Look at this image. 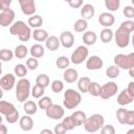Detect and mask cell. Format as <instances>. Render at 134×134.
<instances>
[{
    "label": "cell",
    "mask_w": 134,
    "mask_h": 134,
    "mask_svg": "<svg viewBox=\"0 0 134 134\" xmlns=\"http://www.w3.org/2000/svg\"><path fill=\"white\" fill-rule=\"evenodd\" d=\"M9 32L17 36L21 42H27L31 37V29L23 21H16L10 25Z\"/></svg>",
    "instance_id": "1"
},
{
    "label": "cell",
    "mask_w": 134,
    "mask_h": 134,
    "mask_svg": "<svg viewBox=\"0 0 134 134\" xmlns=\"http://www.w3.org/2000/svg\"><path fill=\"white\" fill-rule=\"evenodd\" d=\"M0 114L5 116V119L8 124H15L20 118L19 111L16 109V107L6 100L0 99Z\"/></svg>",
    "instance_id": "2"
},
{
    "label": "cell",
    "mask_w": 134,
    "mask_h": 134,
    "mask_svg": "<svg viewBox=\"0 0 134 134\" xmlns=\"http://www.w3.org/2000/svg\"><path fill=\"white\" fill-rule=\"evenodd\" d=\"M105 124V118L102 114L95 113L92 114L90 117H87L84 125V129L89 133H95L100 130V128Z\"/></svg>",
    "instance_id": "3"
},
{
    "label": "cell",
    "mask_w": 134,
    "mask_h": 134,
    "mask_svg": "<svg viewBox=\"0 0 134 134\" xmlns=\"http://www.w3.org/2000/svg\"><path fill=\"white\" fill-rule=\"evenodd\" d=\"M82 102V95L74 89H67L64 92V107L68 110L75 109Z\"/></svg>",
    "instance_id": "4"
},
{
    "label": "cell",
    "mask_w": 134,
    "mask_h": 134,
    "mask_svg": "<svg viewBox=\"0 0 134 134\" xmlns=\"http://www.w3.org/2000/svg\"><path fill=\"white\" fill-rule=\"evenodd\" d=\"M29 94H30V82L25 77H21L17 82V86H16L17 100L20 103H24L25 100H27Z\"/></svg>",
    "instance_id": "5"
},
{
    "label": "cell",
    "mask_w": 134,
    "mask_h": 134,
    "mask_svg": "<svg viewBox=\"0 0 134 134\" xmlns=\"http://www.w3.org/2000/svg\"><path fill=\"white\" fill-rule=\"evenodd\" d=\"M114 65H116L120 69L128 70L134 67V53L131 52L129 54L118 53L114 57Z\"/></svg>",
    "instance_id": "6"
},
{
    "label": "cell",
    "mask_w": 134,
    "mask_h": 134,
    "mask_svg": "<svg viewBox=\"0 0 134 134\" xmlns=\"http://www.w3.org/2000/svg\"><path fill=\"white\" fill-rule=\"evenodd\" d=\"M89 54V50L85 45H80L75 48V50L71 53L70 57V62L73 63L74 65H80L82 64L84 61H86V59L88 58Z\"/></svg>",
    "instance_id": "7"
},
{
    "label": "cell",
    "mask_w": 134,
    "mask_h": 134,
    "mask_svg": "<svg viewBox=\"0 0 134 134\" xmlns=\"http://www.w3.org/2000/svg\"><path fill=\"white\" fill-rule=\"evenodd\" d=\"M113 37L115 39V43L118 47L125 48L130 43V32L121 28L120 26L116 29L115 34H113Z\"/></svg>",
    "instance_id": "8"
},
{
    "label": "cell",
    "mask_w": 134,
    "mask_h": 134,
    "mask_svg": "<svg viewBox=\"0 0 134 134\" xmlns=\"http://www.w3.org/2000/svg\"><path fill=\"white\" fill-rule=\"evenodd\" d=\"M118 91V86L114 82H108L100 86V91H99V96L103 99H109L110 97L114 96Z\"/></svg>",
    "instance_id": "9"
},
{
    "label": "cell",
    "mask_w": 134,
    "mask_h": 134,
    "mask_svg": "<svg viewBox=\"0 0 134 134\" xmlns=\"http://www.w3.org/2000/svg\"><path fill=\"white\" fill-rule=\"evenodd\" d=\"M45 113H46V116L51 118V119H55V120H59L61 118L64 117V114H65V111L64 109L60 106V105H57V104H51L46 110H45Z\"/></svg>",
    "instance_id": "10"
},
{
    "label": "cell",
    "mask_w": 134,
    "mask_h": 134,
    "mask_svg": "<svg viewBox=\"0 0 134 134\" xmlns=\"http://www.w3.org/2000/svg\"><path fill=\"white\" fill-rule=\"evenodd\" d=\"M15 20V12L10 8L2 10L0 13V25L2 27H7L13 24Z\"/></svg>",
    "instance_id": "11"
},
{
    "label": "cell",
    "mask_w": 134,
    "mask_h": 134,
    "mask_svg": "<svg viewBox=\"0 0 134 134\" xmlns=\"http://www.w3.org/2000/svg\"><path fill=\"white\" fill-rule=\"evenodd\" d=\"M16 84V77L14 74L12 73H7L5 75H3L0 79V87L4 90V91H9L14 88Z\"/></svg>",
    "instance_id": "12"
},
{
    "label": "cell",
    "mask_w": 134,
    "mask_h": 134,
    "mask_svg": "<svg viewBox=\"0 0 134 134\" xmlns=\"http://www.w3.org/2000/svg\"><path fill=\"white\" fill-rule=\"evenodd\" d=\"M21 6V10L26 16H31L36 13L35 0H18Z\"/></svg>",
    "instance_id": "13"
},
{
    "label": "cell",
    "mask_w": 134,
    "mask_h": 134,
    "mask_svg": "<svg viewBox=\"0 0 134 134\" xmlns=\"http://www.w3.org/2000/svg\"><path fill=\"white\" fill-rule=\"evenodd\" d=\"M104 62L98 55H91L86 59V68L88 70H98L103 67Z\"/></svg>",
    "instance_id": "14"
},
{
    "label": "cell",
    "mask_w": 134,
    "mask_h": 134,
    "mask_svg": "<svg viewBox=\"0 0 134 134\" xmlns=\"http://www.w3.org/2000/svg\"><path fill=\"white\" fill-rule=\"evenodd\" d=\"M60 43L65 48H71L74 44V36L72 32L65 30L60 35Z\"/></svg>",
    "instance_id": "15"
},
{
    "label": "cell",
    "mask_w": 134,
    "mask_h": 134,
    "mask_svg": "<svg viewBox=\"0 0 134 134\" xmlns=\"http://www.w3.org/2000/svg\"><path fill=\"white\" fill-rule=\"evenodd\" d=\"M98 22L102 26L104 27H110L114 24L115 22V18L114 16L111 14V13H108V12H105V13H102L98 17Z\"/></svg>",
    "instance_id": "16"
},
{
    "label": "cell",
    "mask_w": 134,
    "mask_h": 134,
    "mask_svg": "<svg viewBox=\"0 0 134 134\" xmlns=\"http://www.w3.org/2000/svg\"><path fill=\"white\" fill-rule=\"evenodd\" d=\"M134 99V96L132 94L129 93V91L127 89H124L117 96V103L118 105L120 106H126V105H129L133 102Z\"/></svg>",
    "instance_id": "17"
},
{
    "label": "cell",
    "mask_w": 134,
    "mask_h": 134,
    "mask_svg": "<svg viewBox=\"0 0 134 134\" xmlns=\"http://www.w3.org/2000/svg\"><path fill=\"white\" fill-rule=\"evenodd\" d=\"M19 125H20V128L25 131V132H28L32 129L34 127V120L32 118L30 117V115L26 114V115H23L22 117L19 118Z\"/></svg>",
    "instance_id": "18"
},
{
    "label": "cell",
    "mask_w": 134,
    "mask_h": 134,
    "mask_svg": "<svg viewBox=\"0 0 134 134\" xmlns=\"http://www.w3.org/2000/svg\"><path fill=\"white\" fill-rule=\"evenodd\" d=\"M94 14H95V8L92 4L87 3L81 6V16L83 17V19L89 20L94 16Z\"/></svg>",
    "instance_id": "19"
},
{
    "label": "cell",
    "mask_w": 134,
    "mask_h": 134,
    "mask_svg": "<svg viewBox=\"0 0 134 134\" xmlns=\"http://www.w3.org/2000/svg\"><path fill=\"white\" fill-rule=\"evenodd\" d=\"M60 39L55 36H48V38L45 40V46L50 51H55L60 47Z\"/></svg>",
    "instance_id": "20"
},
{
    "label": "cell",
    "mask_w": 134,
    "mask_h": 134,
    "mask_svg": "<svg viewBox=\"0 0 134 134\" xmlns=\"http://www.w3.org/2000/svg\"><path fill=\"white\" fill-rule=\"evenodd\" d=\"M63 77H64V81L71 84V83H74L75 81H77L79 79V73L75 69L73 68H66L64 73H63Z\"/></svg>",
    "instance_id": "21"
},
{
    "label": "cell",
    "mask_w": 134,
    "mask_h": 134,
    "mask_svg": "<svg viewBox=\"0 0 134 134\" xmlns=\"http://www.w3.org/2000/svg\"><path fill=\"white\" fill-rule=\"evenodd\" d=\"M83 42L85 45L87 46H91L93 44H95L96 40H97V36L94 31L92 30H88V31H85L84 35H83Z\"/></svg>",
    "instance_id": "22"
},
{
    "label": "cell",
    "mask_w": 134,
    "mask_h": 134,
    "mask_svg": "<svg viewBox=\"0 0 134 134\" xmlns=\"http://www.w3.org/2000/svg\"><path fill=\"white\" fill-rule=\"evenodd\" d=\"M28 26L30 28H40L43 25V18L40 15H31L28 18Z\"/></svg>",
    "instance_id": "23"
},
{
    "label": "cell",
    "mask_w": 134,
    "mask_h": 134,
    "mask_svg": "<svg viewBox=\"0 0 134 134\" xmlns=\"http://www.w3.org/2000/svg\"><path fill=\"white\" fill-rule=\"evenodd\" d=\"M31 37L38 42H45V40L48 38V32L42 28H35V30L31 32Z\"/></svg>",
    "instance_id": "24"
},
{
    "label": "cell",
    "mask_w": 134,
    "mask_h": 134,
    "mask_svg": "<svg viewBox=\"0 0 134 134\" xmlns=\"http://www.w3.org/2000/svg\"><path fill=\"white\" fill-rule=\"evenodd\" d=\"M71 116H72V118H73V120H74L76 127L83 126V124L85 122V120H86V118H87L86 113L83 112V111H81V110H77V111L73 112V113L71 114Z\"/></svg>",
    "instance_id": "25"
},
{
    "label": "cell",
    "mask_w": 134,
    "mask_h": 134,
    "mask_svg": "<svg viewBox=\"0 0 134 134\" xmlns=\"http://www.w3.org/2000/svg\"><path fill=\"white\" fill-rule=\"evenodd\" d=\"M44 47L41 45V44H34L31 47H30V50H29V53L31 54L32 58H36V59H39V58H42L44 55Z\"/></svg>",
    "instance_id": "26"
},
{
    "label": "cell",
    "mask_w": 134,
    "mask_h": 134,
    "mask_svg": "<svg viewBox=\"0 0 134 134\" xmlns=\"http://www.w3.org/2000/svg\"><path fill=\"white\" fill-rule=\"evenodd\" d=\"M23 109H24V111H25L26 114L34 115L38 111V105L34 100H26V102H24Z\"/></svg>",
    "instance_id": "27"
},
{
    "label": "cell",
    "mask_w": 134,
    "mask_h": 134,
    "mask_svg": "<svg viewBox=\"0 0 134 134\" xmlns=\"http://www.w3.org/2000/svg\"><path fill=\"white\" fill-rule=\"evenodd\" d=\"M90 83H91V80H90L88 76H83V77H81V79L77 81V88H79L80 92L87 93Z\"/></svg>",
    "instance_id": "28"
},
{
    "label": "cell",
    "mask_w": 134,
    "mask_h": 134,
    "mask_svg": "<svg viewBox=\"0 0 134 134\" xmlns=\"http://www.w3.org/2000/svg\"><path fill=\"white\" fill-rule=\"evenodd\" d=\"M87 27H88V22L86 19H83V18L76 20L73 24V29L76 32H83L87 29Z\"/></svg>",
    "instance_id": "29"
},
{
    "label": "cell",
    "mask_w": 134,
    "mask_h": 134,
    "mask_svg": "<svg viewBox=\"0 0 134 134\" xmlns=\"http://www.w3.org/2000/svg\"><path fill=\"white\" fill-rule=\"evenodd\" d=\"M113 31L109 28V27H105L102 31H100V40L103 43H109L111 42V40L113 39Z\"/></svg>",
    "instance_id": "30"
},
{
    "label": "cell",
    "mask_w": 134,
    "mask_h": 134,
    "mask_svg": "<svg viewBox=\"0 0 134 134\" xmlns=\"http://www.w3.org/2000/svg\"><path fill=\"white\" fill-rule=\"evenodd\" d=\"M28 53V49L25 45L21 44V45H18L16 48H15V51H14V55L17 57V59H24Z\"/></svg>",
    "instance_id": "31"
},
{
    "label": "cell",
    "mask_w": 134,
    "mask_h": 134,
    "mask_svg": "<svg viewBox=\"0 0 134 134\" xmlns=\"http://www.w3.org/2000/svg\"><path fill=\"white\" fill-rule=\"evenodd\" d=\"M69 64H70V60L67 57H65V55L59 57L55 60V65L60 69H66L67 67H69Z\"/></svg>",
    "instance_id": "32"
},
{
    "label": "cell",
    "mask_w": 134,
    "mask_h": 134,
    "mask_svg": "<svg viewBox=\"0 0 134 134\" xmlns=\"http://www.w3.org/2000/svg\"><path fill=\"white\" fill-rule=\"evenodd\" d=\"M13 58H14V52L10 49L3 48L0 50V61L9 62V61H12Z\"/></svg>",
    "instance_id": "33"
},
{
    "label": "cell",
    "mask_w": 134,
    "mask_h": 134,
    "mask_svg": "<svg viewBox=\"0 0 134 134\" xmlns=\"http://www.w3.org/2000/svg\"><path fill=\"white\" fill-rule=\"evenodd\" d=\"M105 6L110 12H116L120 6V0H105Z\"/></svg>",
    "instance_id": "34"
},
{
    "label": "cell",
    "mask_w": 134,
    "mask_h": 134,
    "mask_svg": "<svg viewBox=\"0 0 134 134\" xmlns=\"http://www.w3.org/2000/svg\"><path fill=\"white\" fill-rule=\"evenodd\" d=\"M36 84L41 86V87H43V88H46L49 85V77H48V75L45 74V73L39 74L37 76V79H36Z\"/></svg>",
    "instance_id": "35"
},
{
    "label": "cell",
    "mask_w": 134,
    "mask_h": 134,
    "mask_svg": "<svg viewBox=\"0 0 134 134\" xmlns=\"http://www.w3.org/2000/svg\"><path fill=\"white\" fill-rule=\"evenodd\" d=\"M52 104V99L49 96H41L38 102V107L42 110H46Z\"/></svg>",
    "instance_id": "36"
},
{
    "label": "cell",
    "mask_w": 134,
    "mask_h": 134,
    "mask_svg": "<svg viewBox=\"0 0 134 134\" xmlns=\"http://www.w3.org/2000/svg\"><path fill=\"white\" fill-rule=\"evenodd\" d=\"M106 75L110 79H116L119 75V68L116 65H111L106 69Z\"/></svg>",
    "instance_id": "37"
},
{
    "label": "cell",
    "mask_w": 134,
    "mask_h": 134,
    "mask_svg": "<svg viewBox=\"0 0 134 134\" xmlns=\"http://www.w3.org/2000/svg\"><path fill=\"white\" fill-rule=\"evenodd\" d=\"M99 91H100V85L96 82H91L88 88V93L92 96H99Z\"/></svg>",
    "instance_id": "38"
},
{
    "label": "cell",
    "mask_w": 134,
    "mask_h": 134,
    "mask_svg": "<svg viewBox=\"0 0 134 134\" xmlns=\"http://www.w3.org/2000/svg\"><path fill=\"white\" fill-rule=\"evenodd\" d=\"M62 125L65 127V129L67 131H70V130H73L76 126H75V122L72 118V116H67V117H64L63 120H62Z\"/></svg>",
    "instance_id": "39"
},
{
    "label": "cell",
    "mask_w": 134,
    "mask_h": 134,
    "mask_svg": "<svg viewBox=\"0 0 134 134\" xmlns=\"http://www.w3.org/2000/svg\"><path fill=\"white\" fill-rule=\"evenodd\" d=\"M15 74L19 77H24L27 74V67L24 64H17L15 66Z\"/></svg>",
    "instance_id": "40"
},
{
    "label": "cell",
    "mask_w": 134,
    "mask_h": 134,
    "mask_svg": "<svg viewBox=\"0 0 134 134\" xmlns=\"http://www.w3.org/2000/svg\"><path fill=\"white\" fill-rule=\"evenodd\" d=\"M127 112H128V110L125 109V108H119V109H117V111H116L115 114H116V118H117V120H118L119 124L125 125V122H126V117H127Z\"/></svg>",
    "instance_id": "41"
},
{
    "label": "cell",
    "mask_w": 134,
    "mask_h": 134,
    "mask_svg": "<svg viewBox=\"0 0 134 134\" xmlns=\"http://www.w3.org/2000/svg\"><path fill=\"white\" fill-rule=\"evenodd\" d=\"M45 93V88L39 86V85H35L31 89V95L35 97V98H40L41 96H43Z\"/></svg>",
    "instance_id": "42"
},
{
    "label": "cell",
    "mask_w": 134,
    "mask_h": 134,
    "mask_svg": "<svg viewBox=\"0 0 134 134\" xmlns=\"http://www.w3.org/2000/svg\"><path fill=\"white\" fill-rule=\"evenodd\" d=\"M63 89H64V84H63L62 81H60V80L52 81V83H51V90H52V92L60 93V92L63 91Z\"/></svg>",
    "instance_id": "43"
},
{
    "label": "cell",
    "mask_w": 134,
    "mask_h": 134,
    "mask_svg": "<svg viewBox=\"0 0 134 134\" xmlns=\"http://www.w3.org/2000/svg\"><path fill=\"white\" fill-rule=\"evenodd\" d=\"M39 66V62L36 58H29L26 60V67L27 69H30V70H36Z\"/></svg>",
    "instance_id": "44"
},
{
    "label": "cell",
    "mask_w": 134,
    "mask_h": 134,
    "mask_svg": "<svg viewBox=\"0 0 134 134\" xmlns=\"http://www.w3.org/2000/svg\"><path fill=\"white\" fill-rule=\"evenodd\" d=\"M120 27L124 28L125 30H127V31H129V32L131 34V32L134 30V22H133L131 19L126 20V21H124V22L120 24Z\"/></svg>",
    "instance_id": "45"
},
{
    "label": "cell",
    "mask_w": 134,
    "mask_h": 134,
    "mask_svg": "<svg viewBox=\"0 0 134 134\" xmlns=\"http://www.w3.org/2000/svg\"><path fill=\"white\" fill-rule=\"evenodd\" d=\"M122 13H124L125 17H127L128 19H132V18H134V7L131 6V5L125 6Z\"/></svg>",
    "instance_id": "46"
},
{
    "label": "cell",
    "mask_w": 134,
    "mask_h": 134,
    "mask_svg": "<svg viewBox=\"0 0 134 134\" xmlns=\"http://www.w3.org/2000/svg\"><path fill=\"white\" fill-rule=\"evenodd\" d=\"M100 132L103 134H115V128L112 125H104L100 128Z\"/></svg>",
    "instance_id": "47"
},
{
    "label": "cell",
    "mask_w": 134,
    "mask_h": 134,
    "mask_svg": "<svg viewBox=\"0 0 134 134\" xmlns=\"http://www.w3.org/2000/svg\"><path fill=\"white\" fill-rule=\"evenodd\" d=\"M125 125H130V126L134 125V111L133 110H128Z\"/></svg>",
    "instance_id": "48"
},
{
    "label": "cell",
    "mask_w": 134,
    "mask_h": 134,
    "mask_svg": "<svg viewBox=\"0 0 134 134\" xmlns=\"http://www.w3.org/2000/svg\"><path fill=\"white\" fill-rule=\"evenodd\" d=\"M66 131H67V130H66L65 127L62 125V122L55 125V127H54V129H53V132H54L55 134H64V133H66Z\"/></svg>",
    "instance_id": "49"
},
{
    "label": "cell",
    "mask_w": 134,
    "mask_h": 134,
    "mask_svg": "<svg viewBox=\"0 0 134 134\" xmlns=\"http://www.w3.org/2000/svg\"><path fill=\"white\" fill-rule=\"evenodd\" d=\"M13 0H0V10H5V9H8L9 6H10V3H12Z\"/></svg>",
    "instance_id": "50"
},
{
    "label": "cell",
    "mask_w": 134,
    "mask_h": 134,
    "mask_svg": "<svg viewBox=\"0 0 134 134\" xmlns=\"http://www.w3.org/2000/svg\"><path fill=\"white\" fill-rule=\"evenodd\" d=\"M68 4L72 8H80L83 5V0H70L68 2Z\"/></svg>",
    "instance_id": "51"
},
{
    "label": "cell",
    "mask_w": 134,
    "mask_h": 134,
    "mask_svg": "<svg viewBox=\"0 0 134 134\" xmlns=\"http://www.w3.org/2000/svg\"><path fill=\"white\" fill-rule=\"evenodd\" d=\"M127 90L129 91L130 94H132L134 96V82H130L128 87H127Z\"/></svg>",
    "instance_id": "52"
},
{
    "label": "cell",
    "mask_w": 134,
    "mask_h": 134,
    "mask_svg": "<svg viewBox=\"0 0 134 134\" xmlns=\"http://www.w3.org/2000/svg\"><path fill=\"white\" fill-rule=\"evenodd\" d=\"M6 133H7V128H6V126L1 122V124H0V134H6Z\"/></svg>",
    "instance_id": "53"
},
{
    "label": "cell",
    "mask_w": 134,
    "mask_h": 134,
    "mask_svg": "<svg viewBox=\"0 0 134 134\" xmlns=\"http://www.w3.org/2000/svg\"><path fill=\"white\" fill-rule=\"evenodd\" d=\"M45 133H47V134H52V131L49 130V129H44V130L41 131V134H45Z\"/></svg>",
    "instance_id": "54"
},
{
    "label": "cell",
    "mask_w": 134,
    "mask_h": 134,
    "mask_svg": "<svg viewBox=\"0 0 134 134\" xmlns=\"http://www.w3.org/2000/svg\"><path fill=\"white\" fill-rule=\"evenodd\" d=\"M128 70H129L130 76H131V77H134V67H133V68H130V69H128Z\"/></svg>",
    "instance_id": "55"
},
{
    "label": "cell",
    "mask_w": 134,
    "mask_h": 134,
    "mask_svg": "<svg viewBox=\"0 0 134 134\" xmlns=\"http://www.w3.org/2000/svg\"><path fill=\"white\" fill-rule=\"evenodd\" d=\"M2 97H3V89L0 87V99H2Z\"/></svg>",
    "instance_id": "56"
},
{
    "label": "cell",
    "mask_w": 134,
    "mask_h": 134,
    "mask_svg": "<svg viewBox=\"0 0 134 134\" xmlns=\"http://www.w3.org/2000/svg\"><path fill=\"white\" fill-rule=\"evenodd\" d=\"M2 73V64H1V61H0V75Z\"/></svg>",
    "instance_id": "57"
},
{
    "label": "cell",
    "mask_w": 134,
    "mask_h": 134,
    "mask_svg": "<svg viewBox=\"0 0 134 134\" xmlns=\"http://www.w3.org/2000/svg\"><path fill=\"white\" fill-rule=\"evenodd\" d=\"M2 120H3V117H2V116H1V114H0V124L2 122Z\"/></svg>",
    "instance_id": "58"
},
{
    "label": "cell",
    "mask_w": 134,
    "mask_h": 134,
    "mask_svg": "<svg viewBox=\"0 0 134 134\" xmlns=\"http://www.w3.org/2000/svg\"><path fill=\"white\" fill-rule=\"evenodd\" d=\"M64 1H66V2H69V1H70V0H64Z\"/></svg>",
    "instance_id": "59"
}]
</instances>
